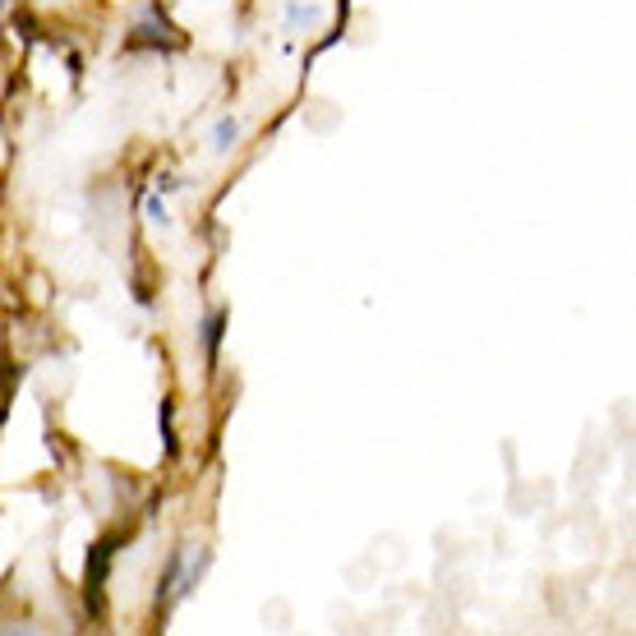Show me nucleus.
Returning a JSON list of instances; mask_svg holds the SVG:
<instances>
[{
	"mask_svg": "<svg viewBox=\"0 0 636 636\" xmlns=\"http://www.w3.org/2000/svg\"><path fill=\"white\" fill-rule=\"evenodd\" d=\"M235 135H240V125H235V120H231V116H227V120H222V125H217V135H212V148H217V152H227V148H231V139H235Z\"/></svg>",
	"mask_w": 636,
	"mask_h": 636,
	"instance_id": "f257e3e1",
	"label": "nucleus"
},
{
	"mask_svg": "<svg viewBox=\"0 0 636 636\" xmlns=\"http://www.w3.org/2000/svg\"><path fill=\"white\" fill-rule=\"evenodd\" d=\"M304 19H310V10H304V5H291V10H287V24H291V28L304 24Z\"/></svg>",
	"mask_w": 636,
	"mask_h": 636,
	"instance_id": "f03ea898",
	"label": "nucleus"
}]
</instances>
